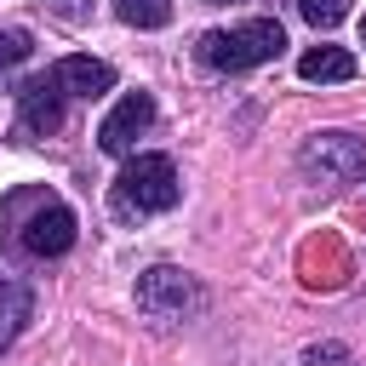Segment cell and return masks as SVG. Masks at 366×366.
<instances>
[{
	"instance_id": "15",
	"label": "cell",
	"mask_w": 366,
	"mask_h": 366,
	"mask_svg": "<svg viewBox=\"0 0 366 366\" xmlns=\"http://www.w3.org/2000/svg\"><path fill=\"white\" fill-rule=\"evenodd\" d=\"M360 46H366V17H360Z\"/></svg>"
},
{
	"instance_id": "11",
	"label": "cell",
	"mask_w": 366,
	"mask_h": 366,
	"mask_svg": "<svg viewBox=\"0 0 366 366\" xmlns=\"http://www.w3.org/2000/svg\"><path fill=\"white\" fill-rule=\"evenodd\" d=\"M114 17L132 29H166L172 23V0H114Z\"/></svg>"
},
{
	"instance_id": "13",
	"label": "cell",
	"mask_w": 366,
	"mask_h": 366,
	"mask_svg": "<svg viewBox=\"0 0 366 366\" xmlns=\"http://www.w3.org/2000/svg\"><path fill=\"white\" fill-rule=\"evenodd\" d=\"M29 51H34L29 29H0V74H6V69H17V63H23Z\"/></svg>"
},
{
	"instance_id": "5",
	"label": "cell",
	"mask_w": 366,
	"mask_h": 366,
	"mask_svg": "<svg viewBox=\"0 0 366 366\" xmlns=\"http://www.w3.org/2000/svg\"><path fill=\"white\" fill-rule=\"evenodd\" d=\"M23 229V252L29 257H63L74 246V212L51 194H34V212L17 223Z\"/></svg>"
},
{
	"instance_id": "14",
	"label": "cell",
	"mask_w": 366,
	"mask_h": 366,
	"mask_svg": "<svg viewBox=\"0 0 366 366\" xmlns=\"http://www.w3.org/2000/svg\"><path fill=\"white\" fill-rule=\"evenodd\" d=\"M303 360H309V366H343V360H349V349H343V343H315Z\"/></svg>"
},
{
	"instance_id": "4",
	"label": "cell",
	"mask_w": 366,
	"mask_h": 366,
	"mask_svg": "<svg viewBox=\"0 0 366 366\" xmlns=\"http://www.w3.org/2000/svg\"><path fill=\"white\" fill-rule=\"evenodd\" d=\"M206 297H200V286L183 274V269H172V263H154L149 274H137V309L149 315V320H183V315H194Z\"/></svg>"
},
{
	"instance_id": "1",
	"label": "cell",
	"mask_w": 366,
	"mask_h": 366,
	"mask_svg": "<svg viewBox=\"0 0 366 366\" xmlns=\"http://www.w3.org/2000/svg\"><path fill=\"white\" fill-rule=\"evenodd\" d=\"M280 46H286V29H280L274 17H252V23H234V29L200 34V63L240 74V69H257V63L280 57Z\"/></svg>"
},
{
	"instance_id": "10",
	"label": "cell",
	"mask_w": 366,
	"mask_h": 366,
	"mask_svg": "<svg viewBox=\"0 0 366 366\" xmlns=\"http://www.w3.org/2000/svg\"><path fill=\"white\" fill-rule=\"evenodd\" d=\"M29 309H34V297H29V286L23 280H11V274H0V349L23 332V320H29Z\"/></svg>"
},
{
	"instance_id": "2",
	"label": "cell",
	"mask_w": 366,
	"mask_h": 366,
	"mask_svg": "<svg viewBox=\"0 0 366 366\" xmlns=\"http://www.w3.org/2000/svg\"><path fill=\"white\" fill-rule=\"evenodd\" d=\"M177 194H183V183H177L172 154H132V160H126V172H120V183H114V206H120L126 217L172 212V206H177Z\"/></svg>"
},
{
	"instance_id": "6",
	"label": "cell",
	"mask_w": 366,
	"mask_h": 366,
	"mask_svg": "<svg viewBox=\"0 0 366 366\" xmlns=\"http://www.w3.org/2000/svg\"><path fill=\"white\" fill-rule=\"evenodd\" d=\"M149 120H154V97H149V92H126V97L103 114V126H97L103 154H132V143L149 132Z\"/></svg>"
},
{
	"instance_id": "12",
	"label": "cell",
	"mask_w": 366,
	"mask_h": 366,
	"mask_svg": "<svg viewBox=\"0 0 366 366\" xmlns=\"http://www.w3.org/2000/svg\"><path fill=\"white\" fill-rule=\"evenodd\" d=\"M297 11L315 23V29H337L349 17V0H297Z\"/></svg>"
},
{
	"instance_id": "7",
	"label": "cell",
	"mask_w": 366,
	"mask_h": 366,
	"mask_svg": "<svg viewBox=\"0 0 366 366\" xmlns=\"http://www.w3.org/2000/svg\"><path fill=\"white\" fill-rule=\"evenodd\" d=\"M63 97H69V92L57 86V74H51V69H46V74H34V80H23V86H17V109H23V120H17V126H23L29 137L57 132V126H63Z\"/></svg>"
},
{
	"instance_id": "3",
	"label": "cell",
	"mask_w": 366,
	"mask_h": 366,
	"mask_svg": "<svg viewBox=\"0 0 366 366\" xmlns=\"http://www.w3.org/2000/svg\"><path fill=\"white\" fill-rule=\"evenodd\" d=\"M297 166H303L309 183L349 189V183L366 177V137H355V132H315V137L303 143Z\"/></svg>"
},
{
	"instance_id": "8",
	"label": "cell",
	"mask_w": 366,
	"mask_h": 366,
	"mask_svg": "<svg viewBox=\"0 0 366 366\" xmlns=\"http://www.w3.org/2000/svg\"><path fill=\"white\" fill-rule=\"evenodd\" d=\"M51 74H57V86H63L69 97H103V92L114 86V69H109L103 57H63Z\"/></svg>"
},
{
	"instance_id": "9",
	"label": "cell",
	"mask_w": 366,
	"mask_h": 366,
	"mask_svg": "<svg viewBox=\"0 0 366 366\" xmlns=\"http://www.w3.org/2000/svg\"><path fill=\"white\" fill-rule=\"evenodd\" d=\"M297 74H303V80H320V86L355 80V51H343V46H315V51L297 57Z\"/></svg>"
}]
</instances>
